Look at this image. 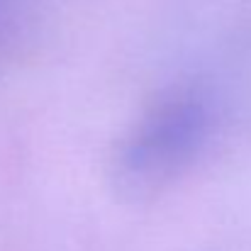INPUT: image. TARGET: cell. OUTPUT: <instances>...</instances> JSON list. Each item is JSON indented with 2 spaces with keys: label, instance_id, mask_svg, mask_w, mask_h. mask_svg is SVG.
<instances>
[{
  "label": "cell",
  "instance_id": "cell-1",
  "mask_svg": "<svg viewBox=\"0 0 251 251\" xmlns=\"http://www.w3.org/2000/svg\"><path fill=\"white\" fill-rule=\"evenodd\" d=\"M210 120V105L198 88L166 90L117 142L107 171L112 193L127 202L159 198L200 156Z\"/></svg>",
  "mask_w": 251,
  "mask_h": 251
}]
</instances>
